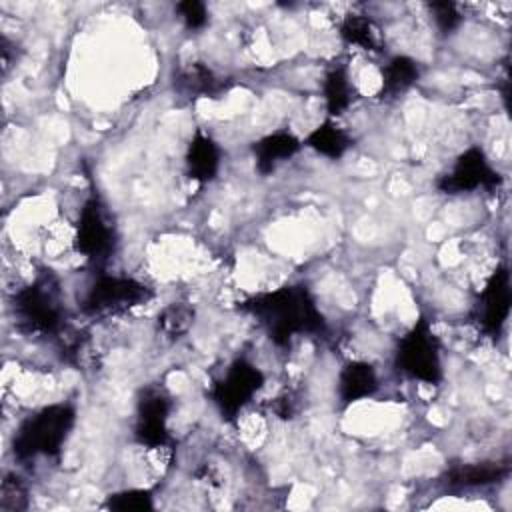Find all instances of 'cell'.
<instances>
[{"label": "cell", "instance_id": "6da1fadb", "mask_svg": "<svg viewBox=\"0 0 512 512\" xmlns=\"http://www.w3.org/2000/svg\"><path fill=\"white\" fill-rule=\"evenodd\" d=\"M238 310L254 316L272 344L284 348L294 336H324L328 326L306 284H286L238 302Z\"/></svg>", "mask_w": 512, "mask_h": 512}, {"label": "cell", "instance_id": "7a4b0ae2", "mask_svg": "<svg viewBox=\"0 0 512 512\" xmlns=\"http://www.w3.org/2000/svg\"><path fill=\"white\" fill-rule=\"evenodd\" d=\"M14 324L28 336H54L64 326L62 288L50 268H42L34 282L12 296Z\"/></svg>", "mask_w": 512, "mask_h": 512}, {"label": "cell", "instance_id": "3957f363", "mask_svg": "<svg viewBox=\"0 0 512 512\" xmlns=\"http://www.w3.org/2000/svg\"><path fill=\"white\" fill-rule=\"evenodd\" d=\"M76 424V410L68 402L48 404L34 414H28L14 432L12 454L16 460L26 462L36 456L56 458L62 452Z\"/></svg>", "mask_w": 512, "mask_h": 512}, {"label": "cell", "instance_id": "277c9868", "mask_svg": "<svg viewBox=\"0 0 512 512\" xmlns=\"http://www.w3.org/2000/svg\"><path fill=\"white\" fill-rule=\"evenodd\" d=\"M394 368L418 382L440 384L444 378L440 340L426 316H418L414 326L398 340L394 350Z\"/></svg>", "mask_w": 512, "mask_h": 512}, {"label": "cell", "instance_id": "5b68a950", "mask_svg": "<svg viewBox=\"0 0 512 512\" xmlns=\"http://www.w3.org/2000/svg\"><path fill=\"white\" fill-rule=\"evenodd\" d=\"M264 382L266 376L258 366H254L246 358H236L226 368L224 376L210 386L208 398L216 406L222 420L232 422L254 398V394L262 390Z\"/></svg>", "mask_w": 512, "mask_h": 512}, {"label": "cell", "instance_id": "8992f818", "mask_svg": "<svg viewBox=\"0 0 512 512\" xmlns=\"http://www.w3.org/2000/svg\"><path fill=\"white\" fill-rule=\"evenodd\" d=\"M152 298V292L142 282L128 276L98 274L80 300V310L86 316L122 314Z\"/></svg>", "mask_w": 512, "mask_h": 512}, {"label": "cell", "instance_id": "52a82bcc", "mask_svg": "<svg viewBox=\"0 0 512 512\" xmlns=\"http://www.w3.org/2000/svg\"><path fill=\"white\" fill-rule=\"evenodd\" d=\"M116 236L114 228L104 212V204L96 192H92L78 214L76 220V234H74V248L88 260L100 264L106 262L108 256L114 252Z\"/></svg>", "mask_w": 512, "mask_h": 512}, {"label": "cell", "instance_id": "ba28073f", "mask_svg": "<svg viewBox=\"0 0 512 512\" xmlns=\"http://www.w3.org/2000/svg\"><path fill=\"white\" fill-rule=\"evenodd\" d=\"M502 184V176L492 168L486 154L478 146H470L464 150L452 168L436 178L434 186L442 194H464L474 192L478 188L494 190Z\"/></svg>", "mask_w": 512, "mask_h": 512}, {"label": "cell", "instance_id": "9c48e42d", "mask_svg": "<svg viewBox=\"0 0 512 512\" xmlns=\"http://www.w3.org/2000/svg\"><path fill=\"white\" fill-rule=\"evenodd\" d=\"M172 402L164 388L146 386L140 390L136 400V424L134 440L144 448H164L170 444L168 414Z\"/></svg>", "mask_w": 512, "mask_h": 512}, {"label": "cell", "instance_id": "30bf717a", "mask_svg": "<svg viewBox=\"0 0 512 512\" xmlns=\"http://www.w3.org/2000/svg\"><path fill=\"white\" fill-rule=\"evenodd\" d=\"M510 308H512L510 270L506 264H502L492 272L486 286L478 294L474 316L486 336L498 338L510 316Z\"/></svg>", "mask_w": 512, "mask_h": 512}, {"label": "cell", "instance_id": "8fae6325", "mask_svg": "<svg viewBox=\"0 0 512 512\" xmlns=\"http://www.w3.org/2000/svg\"><path fill=\"white\" fill-rule=\"evenodd\" d=\"M174 88L188 98H218L230 88V80L218 76L204 62H190L174 76Z\"/></svg>", "mask_w": 512, "mask_h": 512}, {"label": "cell", "instance_id": "7c38bea8", "mask_svg": "<svg viewBox=\"0 0 512 512\" xmlns=\"http://www.w3.org/2000/svg\"><path fill=\"white\" fill-rule=\"evenodd\" d=\"M220 170V148L200 128L194 132L186 148V174L198 184H208L218 176Z\"/></svg>", "mask_w": 512, "mask_h": 512}, {"label": "cell", "instance_id": "4fadbf2b", "mask_svg": "<svg viewBox=\"0 0 512 512\" xmlns=\"http://www.w3.org/2000/svg\"><path fill=\"white\" fill-rule=\"evenodd\" d=\"M304 144L288 130H278L272 134L262 136L252 144V154L256 162V170L262 176H268L276 170V166L284 160H290L294 154L300 152Z\"/></svg>", "mask_w": 512, "mask_h": 512}, {"label": "cell", "instance_id": "5bb4252c", "mask_svg": "<svg viewBox=\"0 0 512 512\" xmlns=\"http://www.w3.org/2000/svg\"><path fill=\"white\" fill-rule=\"evenodd\" d=\"M378 390V374L370 362L350 360L338 374V398L342 406L374 396Z\"/></svg>", "mask_w": 512, "mask_h": 512}, {"label": "cell", "instance_id": "9a60e30c", "mask_svg": "<svg viewBox=\"0 0 512 512\" xmlns=\"http://www.w3.org/2000/svg\"><path fill=\"white\" fill-rule=\"evenodd\" d=\"M510 474L508 464L498 462H476V464H456L446 470L444 484L450 488H478L504 480Z\"/></svg>", "mask_w": 512, "mask_h": 512}, {"label": "cell", "instance_id": "2e32d148", "mask_svg": "<svg viewBox=\"0 0 512 512\" xmlns=\"http://www.w3.org/2000/svg\"><path fill=\"white\" fill-rule=\"evenodd\" d=\"M420 78V66L414 58L396 54L382 68V88L380 98L392 100L408 92Z\"/></svg>", "mask_w": 512, "mask_h": 512}, {"label": "cell", "instance_id": "e0dca14e", "mask_svg": "<svg viewBox=\"0 0 512 512\" xmlns=\"http://www.w3.org/2000/svg\"><path fill=\"white\" fill-rule=\"evenodd\" d=\"M304 144L330 160H338L354 146V140L344 128L336 126L332 120H324L306 136Z\"/></svg>", "mask_w": 512, "mask_h": 512}, {"label": "cell", "instance_id": "ac0fdd59", "mask_svg": "<svg viewBox=\"0 0 512 512\" xmlns=\"http://www.w3.org/2000/svg\"><path fill=\"white\" fill-rule=\"evenodd\" d=\"M322 94L326 110L330 116L344 114L354 100V86L350 84L348 72L344 66H334L326 72L322 82Z\"/></svg>", "mask_w": 512, "mask_h": 512}, {"label": "cell", "instance_id": "d6986e66", "mask_svg": "<svg viewBox=\"0 0 512 512\" xmlns=\"http://www.w3.org/2000/svg\"><path fill=\"white\" fill-rule=\"evenodd\" d=\"M338 34L350 46H358L366 52H380L378 28L364 14H354V12L346 14L338 24Z\"/></svg>", "mask_w": 512, "mask_h": 512}, {"label": "cell", "instance_id": "ffe728a7", "mask_svg": "<svg viewBox=\"0 0 512 512\" xmlns=\"http://www.w3.org/2000/svg\"><path fill=\"white\" fill-rule=\"evenodd\" d=\"M194 314V308L186 302H172L158 314V328L170 338H180L192 328Z\"/></svg>", "mask_w": 512, "mask_h": 512}, {"label": "cell", "instance_id": "44dd1931", "mask_svg": "<svg viewBox=\"0 0 512 512\" xmlns=\"http://www.w3.org/2000/svg\"><path fill=\"white\" fill-rule=\"evenodd\" d=\"M104 508L114 510V512H144L154 508L152 492L142 490V488H132V490H122L114 492L106 498Z\"/></svg>", "mask_w": 512, "mask_h": 512}, {"label": "cell", "instance_id": "7402d4cb", "mask_svg": "<svg viewBox=\"0 0 512 512\" xmlns=\"http://www.w3.org/2000/svg\"><path fill=\"white\" fill-rule=\"evenodd\" d=\"M28 506V490L16 474H6L0 488V510L18 512Z\"/></svg>", "mask_w": 512, "mask_h": 512}, {"label": "cell", "instance_id": "603a6c76", "mask_svg": "<svg viewBox=\"0 0 512 512\" xmlns=\"http://www.w3.org/2000/svg\"><path fill=\"white\" fill-rule=\"evenodd\" d=\"M428 10L432 14L434 24L438 26V30L442 34L454 32L460 26V22H462V14L458 10V4H454V2H448V0H444V2H430Z\"/></svg>", "mask_w": 512, "mask_h": 512}, {"label": "cell", "instance_id": "cb8c5ba5", "mask_svg": "<svg viewBox=\"0 0 512 512\" xmlns=\"http://www.w3.org/2000/svg\"><path fill=\"white\" fill-rule=\"evenodd\" d=\"M176 12L188 30H202L208 24V8L200 0L178 2Z\"/></svg>", "mask_w": 512, "mask_h": 512}, {"label": "cell", "instance_id": "d4e9b609", "mask_svg": "<svg viewBox=\"0 0 512 512\" xmlns=\"http://www.w3.org/2000/svg\"><path fill=\"white\" fill-rule=\"evenodd\" d=\"M270 410H272L278 418H282V420H290V418H294V414H296L298 406H296L294 396L286 392V394H280L278 398H274V400L270 402Z\"/></svg>", "mask_w": 512, "mask_h": 512}, {"label": "cell", "instance_id": "484cf974", "mask_svg": "<svg viewBox=\"0 0 512 512\" xmlns=\"http://www.w3.org/2000/svg\"><path fill=\"white\" fill-rule=\"evenodd\" d=\"M12 42L2 34L0 36V56H2V72L6 74L8 68H10V62H12Z\"/></svg>", "mask_w": 512, "mask_h": 512}]
</instances>
